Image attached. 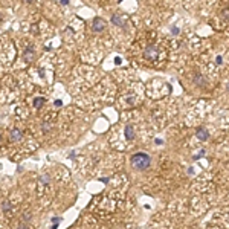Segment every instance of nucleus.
Masks as SVG:
<instances>
[{
  "mask_svg": "<svg viewBox=\"0 0 229 229\" xmlns=\"http://www.w3.org/2000/svg\"><path fill=\"white\" fill-rule=\"evenodd\" d=\"M55 105H57V107H60V105H61V101H58V99H57V101H55Z\"/></svg>",
  "mask_w": 229,
  "mask_h": 229,
  "instance_id": "obj_18",
  "label": "nucleus"
},
{
  "mask_svg": "<svg viewBox=\"0 0 229 229\" xmlns=\"http://www.w3.org/2000/svg\"><path fill=\"white\" fill-rule=\"evenodd\" d=\"M17 229H29V226L28 225H25V223H21V225H18V228Z\"/></svg>",
  "mask_w": 229,
  "mask_h": 229,
  "instance_id": "obj_14",
  "label": "nucleus"
},
{
  "mask_svg": "<svg viewBox=\"0 0 229 229\" xmlns=\"http://www.w3.org/2000/svg\"><path fill=\"white\" fill-rule=\"evenodd\" d=\"M112 23H114L116 26H122V18L119 17V14H113V17H112Z\"/></svg>",
  "mask_w": 229,
  "mask_h": 229,
  "instance_id": "obj_9",
  "label": "nucleus"
},
{
  "mask_svg": "<svg viewBox=\"0 0 229 229\" xmlns=\"http://www.w3.org/2000/svg\"><path fill=\"white\" fill-rule=\"evenodd\" d=\"M225 17H228V18H229V11H228V9L225 11Z\"/></svg>",
  "mask_w": 229,
  "mask_h": 229,
  "instance_id": "obj_19",
  "label": "nucleus"
},
{
  "mask_svg": "<svg viewBox=\"0 0 229 229\" xmlns=\"http://www.w3.org/2000/svg\"><path fill=\"white\" fill-rule=\"evenodd\" d=\"M40 180H41L43 183H49V176H48V174L41 176V177H40Z\"/></svg>",
  "mask_w": 229,
  "mask_h": 229,
  "instance_id": "obj_12",
  "label": "nucleus"
},
{
  "mask_svg": "<svg viewBox=\"0 0 229 229\" xmlns=\"http://www.w3.org/2000/svg\"><path fill=\"white\" fill-rule=\"evenodd\" d=\"M52 221H53V225H58V223H60V217H53Z\"/></svg>",
  "mask_w": 229,
  "mask_h": 229,
  "instance_id": "obj_15",
  "label": "nucleus"
},
{
  "mask_svg": "<svg viewBox=\"0 0 229 229\" xmlns=\"http://www.w3.org/2000/svg\"><path fill=\"white\" fill-rule=\"evenodd\" d=\"M12 208V205H11V202L9 200H8V198H5V200H3V203H2V209L5 211V212H8V211H9Z\"/></svg>",
  "mask_w": 229,
  "mask_h": 229,
  "instance_id": "obj_10",
  "label": "nucleus"
},
{
  "mask_svg": "<svg viewBox=\"0 0 229 229\" xmlns=\"http://www.w3.org/2000/svg\"><path fill=\"white\" fill-rule=\"evenodd\" d=\"M25 60L28 61V63H32V60H34V50H32V48H29L25 50Z\"/></svg>",
  "mask_w": 229,
  "mask_h": 229,
  "instance_id": "obj_6",
  "label": "nucleus"
},
{
  "mask_svg": "<svg viewBox=\"0 0 229 229\" xmlns=\"http://www.w3.org/2000/svg\"><path fill=\"white\" fill-rule=\"evenodd\" d=\"M60 3H61V5H64V6H66V5H69V0H61V2H60Z\"/></svg>",
  "mask_w": 229,
  "mask_h": 229,
  "instance_id": "obj_16",
  "label": "nucleus"
},
{
  "mask_svg": "<svg viewBox=\"0 0 229 229\" xmlns=\"http://www.w3.org/2000/svg\"><path fill=\"white\" fill-rule=\"evenodd\" d=\"M23 220H25V221L31 220V214H29V212H28V214H23Z\"/></svg>",
  "mask_w": 229,
  "mask_h": 229,
  "instance_id": "obj_13",
  "label": "nucleus"
},
{
  "mask_svg": "<svg viewBox=\"0 0 229 229\" xmlns=\"http://www.w3.org/2000/svg\"><path fill=\"white\" fill-rule=\"evenodd\" d=\"M107 26V23L104 18L101 17H95L93 18V31H96V32H101V31H104Z\"/></svg>",
  "mask_w": 229,
  "mask_h": 229,
  "instance_id": "obj_3",
  "label": "nucleus"
},
{
  "mask_svg": "<svg viewBox=\"0 0 229 229\" xmlns=\"http://www.w3.org/2000/svg\"><path fill=\"white\" fill-rule=\"evenodd\" d=\"M228 92H229V82H228Z\"/></svg>",
  "mask_w": 229,
  "mask_h": 229,
  "instance_id": "obj_20",
  "label": "nucleus"
},
{
  "mask_svg": "<svg viewBox=\"0 0 229 229\" xmlns=\"http://www.w3.org/2000/svg\"><path fill=\"white\" fill-rule=\"evenodd\" d=\"M171 32H173V34H179V29H177V28H173Z\"/></svg>",
  "mask_w": 229,
  "mask_h": 229,
  "instance_id": "obj_17",
  "label": "nucleus"
},
{
  "mask_svg": "<svg viewBox=\"0 0 229 229\" xmlns=\"http://www.w3.org/2000/svg\"><path fill=\"white\" fill-rule=\"evenodd\" d=\"M21 136H23L21 130L14 128L12 132H11V136H9V137H11V141H14V142H15V141H20V139H21Z\"/></svg>",
  "mask_w": 229,
  "mask_h": 229,
  "instance_id": "obj_5",
  "label": "nucleus"
},
{
  "mask_svg": "<svg viewBox=\"0 0 229 229\" xmlns=\"http://www.w3.org/2000/svg\"><path fill=\"white\" fill-rule=\"evenodd\" d=\"M194 81H196L197 86H200V87H205V86H206V81L203 80V76H202L200 73H197V75L194 76Z\"/></svg>",
  "mask_w": 229,
  "mask_h": 229,
  "instance_id": "obj_8",
  "label": "nucleus"
},
{
  "mask_svg": "<svg viewBox=\"0 0 229 229\" xmlns=\"http://www.w3.org/2000/svg\"><path fill=\"white\" fill-rule=\"evenodd\" d=\"M196 136H197L200 141H208V139H209V133H208V130H206L205 127H198V128L196 130Z\"/></svg>",
  "mask_w": 229,
  "mask_h": 229,
  "instance_id": "obj_4",
  "label": "nucleus"
},
{
  "mask_svg": "<svg viewBox=\"0 0 229 229\" xmlns=\"http://www.w3.org/2000/svg\"><path fill=\"white\" fill-rule=\"evenodd\" d=\"M144 55H145V58H147V60L154 61V60L159 57V48H157V46H154V44H150V46H147V49H145Z\"/></svg>",
  "mask_w": 229,
  "mask_h": 229,
  "instance_id": "obj_2",
  "label": "nucleus"
},
{
  "mask_svg": "<svg viewBox=\"0 0 229 229\" xmlns=\"http://www.w3.org/2000/svg\"><path fill=\"white\" fill-rule=\"evenodd\" d=\"M150 164H151V157L148 154H145V153H136V154L132 156V165L133 168H136L139 171L147 170Z\"/></svg>",
  "mask_w": 229,
  "mask_h": 229,
  "instance_id": "obj_1",
  "label": "nucleus"
},
{
  "mask_svg": "<svg viewBox=\"0 0 229 229\" xmlns=\"http://www.w3.org/2000/svg\"><path fill=\"white\" fill-rule=\"evenodd\" d=\"M44 101H46V99H44V98H41V96H40V98H35V101H34V105L37 107V109H40V107H41V105L44 104Z\"/></svg>",
  "mask_w": 229,
  "mask_h": 229,
  "instance_id": "obj_11",
  "label": "nucleus"
},
{
  "mask_svg": "<svg viewBox=\"0 0 229 229\" xmlns=\"http://www.w3.org/2000/svg\"><path fill=\"white\" fill-rule=\"evenodd\" d=\"M125 137L127 139H133L134 137V128H133V125H125Z\"/></svg>",
  "mask_w": 229,
  "mask_h": 229,
  "instance_id": "obj_7",
  "label": "nucleus"
}]
</instances>
